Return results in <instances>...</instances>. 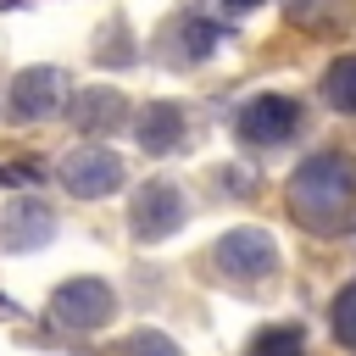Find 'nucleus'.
I'll return each instance as SVG.
<instances>
[{"label": "nucleus", "mask_w": 356, "mask_h": 356, "mask_svg": "<svg viewBox=\"0 0 356 356\" xmlns=\"http://www.w3.org/2000/svg\"><path fill=\"white\" fill-rule=\"evenodd\" d=\"M289 217L306 234H345L356 222V161L345 150H312L289 178Z\"/></svg>", "instance_id": "1"}, {"label": "nucleus", "mask_w": 356, "mask_h": 356, "mask_svg": "<svg viewBox=\"0 0 356 356\" xmlns=\"http://www.w3.org/2000/svg\"><path fill=\"white\" fill-rule=\"evenodd\" d=\"M211 261H217L222 278L256 284V278H267V273L278 267V245H273V234H261V228H234V234H222V239L211 245Z\"/></svg>", "instance_id": "2"}, {"label": "nucleus", "mask_w": 356, "mask_h": 356, "mask_svg": "<svg viewBox=\"0 0 356 356\" xmlns=\"http://www.w3.org/2000/svg\"><path fill=\"white\" fill-rule=\"evenodd\" d=\"M56 178L67 184V195L100 200V195H111V189L122 184V161H117L111 150H100V145H78V150H67V156L56 161Z\"/></svg>", "instance_id": "3"}, {"label": "nucleus", "mask_w": 356, "mask_h": 356, "mask_svg": "<svg viewBox=\"0 0 356 356\" xmlns=\"http://www.w3.org/2000/svg\"><path fill=\"white\" fill-rule=\"evenodd\" d=\"M295 128H300V100H289V95H256L234 117V134L245 145H284Z\"/></svg>", "instance_id": "4"}, {"label": "nucleus", "mask_w": 356, "mask_h": 356, "mask_svg": "<svg viewBox=\"0 0 356 356\" xmlns=\"http://www.w3.org/2000/svg\"><path fill=\"white\" fill-rule=\"evenodd\" d=\"M128 222H134V239H167V234L184 222V195H178V184L150 178V184L134 195Z\"/></svg>", "instance_id": "5"}, {"label": "nucleus", "mask_w": 356, "mask_h": 356, "mask_svg": "<svg viewBox=\"0 0 356 356\" xmlns=\"http://www.w3.org/2000/svg\"><path fill=\"white\" fill-rule=\"evenodd\" d=\"M61 100H67V72L61 67H22L11 78V117H22V122H39V117L61 111Z\"/></svg>", "instance_id": "6"}, {"label": "nucleus", "mask_w": 356, "mask_h": 356, "mask_svg": "<svg viewBox=\"0 0 356 356\" xmlns=\"http://www.w3.org/2000/svg\"><path fill=\"white\" fill-rule=\"evenodd\" d=\"M50 312H56V323H67V328H100V323L117 312V295H111L100 278H72V284L56 289Z\"/></svg>", "instance_id": "7"}, {"label": "nucleus", "mask_w": 356, "mask_h": 356, "mask_svg": "<svg viewBox=\"0 0 356 356\" xmlns=\"http://www.w3.org/2000/svg\"><path fill=\"white\" fill-rule=\"evenodd\" d=\"M67 117H72V128L78 134H117L122 128V117H128V100H122V89H78L72 100H67Z\"/></svg>", "instance_id": "8"}, {"label": "nucleus", "mask_w": 356, "mask_h": 356, "mask_svg": "<svg viewBox=\"0 0 356 356\" xmlns=\"http://www.w3.org/2000/svg\"><path fill=\"white\" fill-rule=\"evenodd\" d=\"M134 139H139L150 156L178 150V145H184V111H178L172 100H150V106H139V111H134Z\"/></svg>", "instance_id": "9"}, {"label": "nucleus", "mask_w": 356, "mask_h": 356, "mask_svg": "<svg viewBox=\"0 0 356 356\" xmlns=\"http://www.w3.org/2000/svg\"><path fill=\"white\" fill-rule=\"evenodd\" d=\"M0 222H6V228H0V239H6L11 250H33V245H44V239L56 234V222H50V211H44L39 200H28V206H11Z\"/></svg>", "instance_id": "10"}, {"label": "nucleus", "mask_w": 356, "mask_h": 356, "mask_svg": "<svg viewBox=\"0 0 356 356\" xmlns=\"http://www.w3.org/2000/svg\"><path fill=\"white\" fill-rule=\"evenodd\" d=\"M317 89H323V100H328L334 111H356V56H334V61L323 67Z\"/></svg>", "instance_id": "11"}, {"label": "nucleus", "mask_w": 356, "mask_h": 356, "mask_svg": "<svg viewBox=\"0 0 356 356\" xmlns=\"http://www.w3.org/2000/svg\"><path fill=\"white\" fill-rule=\"evenodd\" d=\"M250 356H306V334L295 323H278V328H261Z\"/></svg>", "instance_id": "12"}, {"label": "nucleus", "mask_w": 356, "mask_h": 356, "mask_svg": "<svg viewBox=\"0 0 356 356\" xmlns=\"http://www.w3.org/2000/svg\"><path fill=\"white\" fill-rule=\"evenodd\" d=\"M328 328H334V339H339L345 350H356V284H345V289L334 295V312H328Z\"/></svg>", "instance_id": "13"}, {"label": "nucleus", "mask_w": 356, "mask_h": 356, "mask_svg": "<svg viewBox=\"0 0 356 356\" xmlns=\"http://www.w3.org/2000/svg\"><path fill=\"white\" fill-rule=\"evenodd\" d=\"M217 39H222V28H217V22H206V17H184V61L211 56V50H217Z\"/></svg>", "instance_id": "14"}, {"label": "nucleus", "mask_w": 356, "mask_h": 356, "mask_svg": "<svg viewBox=\"0 0 356 356\" xmlns=\"http://www.w3.org/2000/svg\"><path fill=\"white\" fill-rule=\"evenodd\" d=\"M122 356H178V345H172L167 334H156V328H145V334H134V339L122 345Z\"/></svg>", "instance_id": "15"}, {"label": "nucleus", "mask_w": 356, "mask_h": 356, "mask_svg": "<svg viewBox=\"0 0 356 356\" xmlns=\"http://www.w3.org/2000/svg\"><path fill=\"white\" fill-rule=\"evenodd\" d=\"M228 6H234V11H245V6H256V0H228Z\"/></svg>", "instance_id": "16"}]
</instances>
